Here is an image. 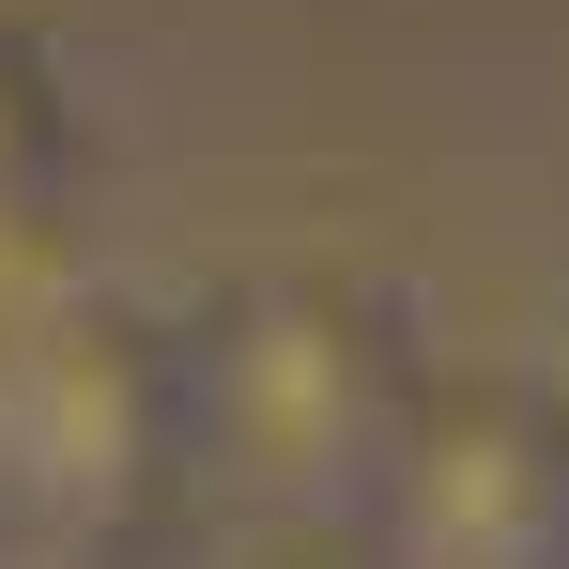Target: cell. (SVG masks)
<instances>
[{"mask_svg": "<svg viewBox=\"0 0 569 569\" xmlns=\"http://www.w3.org/2000/svg\"><path fill=\"white\" fill-rule=\"evenodd\" d=\"M400 416H416L400 339H385L355 292H308V278L231 292L216 339H200V385H186V431L247 477V492H278V508L355 492V477L400 447Z\"/></svg>", "mask_w": 569, "mask_h": 569, "instance_id": "obj_1", "label": "cell"}, {"mask_svg": "<svg viewBox=\"0 0 569 569\" xmlns=\"http://www.w3.org/2000/svg\"><path fill=\"white\" fill-rule=\"evenodd\" d=\"M170 431H186L170 370L139 339H108V323H62L0 400V462H16V492L47 523H123L154 492V462H170Z\"/></svg>", "mask_w": 569, "mask_h": 569, "instance_id": "obj_2", "label": "cell"}, {"mask_svg": "<svg viewBox=\"0 0 569 569\" xmlns=\"http://www.w3.org/2000/svg\"><path fill=\"white\" fill-rule=\"evenodd\" d=\"M385 523L431 555H539V539H569V431L492 385L416 400L385 447Z\"/></svg>", "mask_w": 569, "mask_h": 569, "instance_id": "obj_3", "label": "cell"}, {"mask_svg": "<svg viewBox=\"0 0 569 569\" xmlns=\"http://www.w3.org/2000/svg\"><path fill=\"white\" fill-rule=\"evenodd\" d=\"M31 170H47V93H31L16 47H0V200H31Z\"/></svg>", "mask_w": 569, "mask_h": 569, "instance_id": "obj_4", "label": "cell"}]
</instances>
